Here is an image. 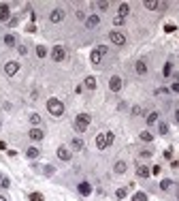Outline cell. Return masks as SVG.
Returning <instances> with one entry per match:
<instances>
[{"instance_id":"9","label":"cell","mask_w":179,"mask_h":201,"mask_svg":"<svg viewBox=\"0 0 179 201\" xmlns=\"http://www.w3.org/2000/svg\"><path fill=\"white\" fill-rule=\"evenodd\" d=\"M28 135H30V139H34V141H41V139L45 137V133H43V130L38 129V126H34V129H30V133H28Z\"/></svg>"},{"instance_id":"25","label":"cell","mask_w":179,"mask_h":201,"mask_svg":"<svg viewBox=\"0 0 179 201\" xmlns=\"http://www.w3.org/2000/svg\"><path fill=\"white\" fill-rule=\"evenodd\" d=\"M36 56H38V58H45V56H47V49L43 47V45H36Z\"/></svg>"},{"instance_id":"37","label":"cell","mask_w":179,"mask_h":201,"mask_svg":"<svg viewBox=\"0 0 179 201\" xmlns=\"http://www.w3.org/2000/svg\"><path fill=\"white\" fill-rule=\"evenodd\" d=\"M139 114H141V107L134 105V107H132V116H139Z\"/></svg>"},{"instance_id":"10","label":"cell","mask_w":179,"mask_h":201,"mask_svg":"<svg viewBox=\"0 0 179 201\" xmlns=\"http://www.w3.org/2000/svg\"><path fill=\"white\" fill-rule=\"evenodd\" d=\"M145 9H149V11H156V9H167V4H164V2H156V0H147V2H145Z\"/></svg>"},{"instance_id":"17","label":"cell","mask_w":179,"mask_h":201,"mask_svg":"<svg viewBox=\"0 0 179 201\" xmlns=\"http://www.w3.org/2000/svg\"><path fill=\"white\" fill-rule=\"evenodd\" d=\"M38 154H41V150H38L36 145H30V148L26 150V156H28V158H36Z\"/></svg>"},{"instance_id":"43","label":"cell","mask_w":179,"mask_h":201,"mask_svg":"<svg viewBox=\"0 0 179 201\" xmlns=\"http://www.w3.org/2000/svg\"><path fill=\"white\" fill-rule=\"evenodd\" d=\"M45 173H47V176H51V173H53V167L47 165V167H45Z\"/></svg>"},{"instance_id":"5","label":"cell","mask_w":179,"mask_h":201,"mask_svg":"<svg viewBox=\"0 0 179 201\" xmlns=\"http://www.w3.org/2000/svg\"><path fill=\"white\" fill-rule=\"evenodd\" d=\"M51 58L56 60V62H62V60L66 58V49L62 47V45H56V47L51 49Z\"/></svg>"},{"instance_id":"47","label":"cell","mask_w":179,"mask_h":201,"mask_svg":"<svg viewBox=\"0 0 179 201\" xmlns=\"http://www.w3.org/2000/svg\"><path fill=\"white\" fill-rule=\"evenodd\" d=\"M0 201H9V199H7V197H4V195H0Z\"/></svg>"},{"instance_id":"29","label":"cell","mask_w":179,"mask_h":201,"mask_svg":"<svg viewBox=\"0 0 179 201\" xmlns=\"http://www.w3.org/2000/svg\"><path fill=\"white\" fill-rule=\"evenodd\" d=\"M90 58H92V62H94V64H98V62H100V58H102V56H100V54H98V51H92V56H90Z\"/></svg>"},{"instance_id":"33","label":"cell","mask_w":179,"mask_h":201,"mask_svg":"<svg viewBox=\"0 0 179 201\" xmlns=\"http://www.w3.org/2000/svg\"><path fill=\"white\" fill-rule=\"evenodd\" d=\"M164 32H168V34L175 32V24H164Z\"/></svg>"},{"instance_id":"40","label":"cell","mask_w":179,"mask_h":201,"mask_svg":"<svg viewBox=\"0 0 179 201\" xmlns=\"http://www.w3.org/2000/svg\"><path fill=\"white\" fill-rule=\"evenodd\" d=\"M171 90H173V92H177V94H179V82H175V83H173V86H171Z\"/></svg>"},{"instance_id":"31","label":"cell","mask_w":179,"mask_h":201,"mask_svg":"<svg viewBox=\"0 0 179 201\" xmlns=\"http://www.w3.org/2000/svg\"><path fill=\"white\" fill-rule=\"evenodd\" d=\"M4 43L13 47V45H15V36H13V34H7V36H4Z\"/></svg>"},{"instance_id":"42","label":"cell","mask_w":179,"mask_h":201,"mask_svg":"<svg viewBox=\"0 0 179 201\" xmlns=\"http://www.w3.org/2000/svg\"><path fill=\"white\" fill-rule=\"evenodd\" d=\"M156 94H168V88H160V90H156Z\"/></svg>"},{"instance_id":"45","label":"cell","mask_w":179,"mask_h":201,"mask_svg":"<svg viewBox=\"0 0 179 201\" xmlns=\"http://www.w3.org/2000/svg\"><path fill=\"white\" fill-rule=\"evenodd\" d=\"M0 150H7V143L4 141H0Z\"/></svg>"},{"instance_id":"35","label":"cell","mask_w":179,"mask_h":201,"mask_svg":"<svg viewBox=\"0 0 179 201\" xmlns=\"http://www.w3.org/2000/svg\"><path fill=\"white\" fill-rule=\"evenodd\" d=\"M0 186H2V188H9V186H11V180H9V177H2V184H0Z\"/></svg>"},{"instance_id":"12","label":"cell","mask_w":179,"mask_h":201,"mask_svg":"<svg viewBox=\"0 0 179 201\" xmlns=\"http://www.w3.org/2000/svg\"><path fill=\"white\" fill-rule=\"evenodd\" d=\"M98 24H100V17H98V15H90V17L85 19V26H87L90 30H92V28H96Z\"/></svg>"},{"instance_id":"22","label":"cell","mask_w":179,"mask_h":201,"mask_svg":"<svg viewBox=\"0 0 179 201\" xmlns=\"http://www.w3.org/2000/svg\"><path fill=\"white\" fill-rule=\"evenodd\" d=\"M145 120H147V124H154L156 120H158V111H149V114L145 116Z\"/></svg>"},{"instance_id":"19","label":"cell","mask_w":179,"mask_h":201,"mask_svg":"<svg viewBox=\"0 0 179 201\" xmlns=\"http://www.w3.org/2000/svg\"><path fill=\"white\" fill-rule=\"evenodd\" d=\"M71 145H72V150H83V148H85V143L81 141V139H79V137H75V139H72V143H71Z\"/></svg>"},{"instance_id":"15","label":"cell","mask_w":179,"mask_h":201,"mask_svg":"<svg viewBox=\"0 0 179 201\" xmlns=\"http://www.w3.org/2000/svg\"><path fill=\"white\" fill-rule=\"evenodd\" d=\"M137 176H139V177H149V176H152V169L145 167V165H141L139 169H137Z\"/></svg>"},{"instance_id":"13","label":"cell","mask_w":179,"mask_h":201,"mask_svg":"<svg viewBox=\"0 0 179 201\" xmlns=\"http://www.w3.org/2000/svg\"><path fill=\"white\" fill-rule=\"evenodd\" d=\"M134 71L139 73V75H145V73H147V62H145V60H137V64H134Z\"/></svg>"},{"instance_id":"30","label":"cell","mask_w":179,"mask_h":201,"mask_svg":"<svg viewBox=\"0 0 179 201\" xmlns=\"http://www.w3.org/2000/svg\"><path fill=\"white\" fill-rule=\"evenodd\" d=\"M141 139H143V141H152V139H154V135H152V133H147V130H143V133H141Z\"/></svg>"},{"instance_id":"18","label":"cell","mask_w":179,"mask_h":201,"mask_svg":"<svg viewBox=\"0 0 179 201\" xmlns=\"http://www.w3.org/2000/svg\"><path fill=\"white\" fill-rule=\"evenodd\" d=\"M79 193H81L83 197H87V195L92 193V186H90L87 182H81V184H79Z\"/></svg>"},{"instance_id":"34","label":"cell","mask_w":179,"mask_h":201,"mask_svg":"<svg viewBox=\"0 0 179 201\" xmlns=\"http://www.w3.org/2000/svg\"><path fill=\"white\" fill-rule=\"evenodd\" d=\"M171 71H173V66H171V64H164V69H162L164 77H168V75H171Z\"/></svg>"},{"instance_id":"46","label":"cell","mask_w":179,"mask_h":201,"mask_svg":"<svg viewBox=\"0 0 179 201\" xmlns=\"http://www.w3.org/2000/svg\"><path fill=\"white\" fill-rule=\"evenodd\" d=\"M175 120H177V122H179V109H177V111H175Z\"/></svg>"},{"instance_id":"44","label":"cell","mask_w":179,"mask_h":201,"mask_svg":"<svg viewBox=\"0 0 179 201\" xmlns=\"http://www.w3.org/2000/svg\"><path fill=\"white\" fill-rule=\"evenodd\" d=\"M160 171H162V169H160V167H158V165H156L154 169H152V173H154V176H158V173H160Z\"/></svg>"},{"instance_id":"2","label":"cell","mask_w":179,"mask_h":201,"mask_svg":"<svg viewBox=\"0 0 179 201\" xmlns=\"http://www.w3.org/2000/svg\"><path fill=\"white\" fill-rule=\"evenodd\" d=\"M113 139H115L113 133H100V135L96 137V148H98V150H107L109 145L113 143Z\"/></svg>"},{"instance_id":"8","label":"cell","mask_w":179,"mask_h":201,"mask_svg":"<svg viewBox=\"0 0 179 201\" xmlns=\"http://www.w3.org/2000/svg\"><path fill=\"white\" fill-rule=\"evenodd\" d=\"M109 88H111V92H119V90H122V79H119L117 75H113V77L109 79Z\"/></svg>"},{"instance_id":"49","label":"cell","mask_w":179,"mask_h":201,"mask_svg":"<svg viewBox=\"0 0 179 201\" xmlns=\"http://www.w3.org/2000/svg\"><path fill=\"white\" fill-rule=\"evenodd\" d=\"M177 201H179V195H177Z\"/></svg>"},{"instance_id":"48","label":"cell","mask_w":179,"mask_h":201,"mask_svg":"<svg viewBox=\"0 0 179 201\" xmlns=\"http://www.w3.org/2000/svg\"><path fill=\"white\" fill-rule=\"evenodd\" d=\"M2 177H4V176H0V184H2Z\"/></svg>"},{"instance_id":"4","label":"cell","mask_w":179,"mask_h":201,"mask_svg":"<svg viewBox=\"0 0 179 201\" xmlns=\"http://www.w3.org/2000/svg\"><path fill=\"white\" fill-rule=\"evenodd\" d=\"M109 39H111L113 45H117V47L126 45V36H124V32H119V30H111V32H109Z\"/></svg>"},{"instance_id":"38","label":"cell","mask_w":179,"mask_h":201,"mask_svg":"<svg viewBox=\"0 0 179 201\" xmlns=\"http://www.w3.org/2000/svg\"><path fill=\"white\" fill-rule=\"evenodd\" d=\"M98 9H100V11H105V9H109V2H98Z\"/></svg>"},{"instance_id":"39","label":"cell","mask_w":179,"mask_h":201,"mask_svg":"<svg viewBox=\"0 0 179 201\" xmlns=\"http://www.w3.org/2000/svg\"><path fill=\"white\" fill-rule=\"evenodd\" d=\"M113 24H115V26H122V24H124V17H115V19H113Z\"/></svg>"},{"instance_id":"3","label":"cell","mask_w":179,"mask_h":201,"mask_svg":"<svg viewBox=\"0 0 179 201\" xmlns=\"http://www.w3.org/2000/svg\"><path fill=\"white\" fill-rule=\"evenodd\" d=\"M87 126H90V116L87 114H79L75 118V129H77V133H85Z\"/></svg>"},{"instance_id":"21","label":"cell","mask_w":179,"mask_h":201,"mask_svg":"<svg viewBox=\"0 0 179 201\" xmlns=\"http://www.w3.org/2000/svg\"><path fill=\"white\" fill-rule=\"evenodd\" d=\"M85 88H87V90H94V88H96V79L92 77V75L85 77Z\"/></svg>"},{"instance_id":"28","label":"cell","mask_w":179,"mask_h":201,"mask_svg":"<svg viewBox=\"0 0 179 201\" xmlns=\"http://www.w3.org/2000/svg\"><path fill=\"white\" fill-rule=\"evenodd\" d=\"M45 197L41 195V193H30V201H43Z\"/></svg>"},{"instance_id":"1","label":"cell","mask_w":179,"mask_h":201,"mask_svg":"<svg viewBox=\"0 0 179 201\" xmlns=\"http://www.w3.org/2000/svg\"><path fill=\"white\" fill-rule=\"evenodd\" d=\"M47 109H49V114H51L53 118L64 116V103H62L60 98H49V101H47Z\"/></svg>"},{"instance_id":"27","label":"cell","mask_w":179,"mask_h":201,"mask_svg":"<svg viewBox=\"0 0 179 201\" xmlns=\"http://www.w3.org/2000/svg\"><path fill=\"white\" fill-rule=\"evenodd\" d=\"M126 195H128V188H117V193H115V197H117V199H124Z\"/></svg>"},{"instance_id":"23","label":"cell","mask_w":179,"mask_h":201,"mask_svg":"<svg viewBox=\"0 0 179 201\" xmlns=\"http://www.w3.org/2000/svg\"><path fill=\"white\" fill-rule=\"evenodd\" d=\"M171 186H173V180H168V177H164V180L160 182V188H162V190H168Z\"/></svg>"},{"instance_id":"24","label":"cell","mask_w":179,"mask_h":201,"mask_svg":"<svg viewBox=\"0 0 179 201\" xmlns=\"http://www.w3.org/2000/svg\"><path fill=\"white\" fill-rule=\"evenodd\" d=\"M132 201H147V195L145 193H134L132 195Z\"/></svg>"},{"instance_id":"6","label":"cell","mask_w":179,"mask_h":201,"mask_svg":"<svg viewBox=\"0 0 179 201\" xmlns=\"http://www.w3.org/2000/svg\"><path fill=\"white\" fill-rule=\"evenodd\" d=\"M62 19H64V11H62V9H53L51 15H49V22H51V24H60Z\"/></svg>"},{"instance_id":"14","label":"cell","mask_w":179,"mask_h":201,"mask_svg":"<svg viewBox=\"0 0 179 201\" xmlns=\"http://www.w3.org/2000/svg\"><path fill=\"white\" fill-rule=\"evenodd\" d=\"M126 15H130V7L126 4V2H122L117 9V17H126Z\"/></svg>"},{"instance_id":"16","label":"cell","mask_w":179,"mask_h":201,"mask_svg":"<svg viewBox=\"0 0 179 201\" xmlns=\"http://www.w3.org/2000/svg\"><path fill=\"white\" fill-rule=\"evenodd\" d=\"M9 15H11L9 7H7V4H2V7H0V22H7V19H9Z\"/></svg>"},{"instance_id":"41","label":"cell","mask_w":179,"mask_h":201,"mask_svg":"<svg viewBox=\"0 0 179 201\" xmlns=\"http://www.w3.org/2000/svg\"><path fill=\"white\" fill-rule=\"evenodd\" d=\"M141 156H143V158H149V156H152V150H143Z\"/></svg>"},{"instance_id":"7","label":"cell","mask_w":179,"mask_h":201,"mask_svg":"<svg viewBox=\"0 0 179 201\" xmlns=\"http://www.w3.org/2000/svg\"><path fill=\"white\" fill-rule=\"evenodd\" d=\"M17 71H19V64H17L15 60H11V62H7V64H4V73H7L9 77H11V75H15Z\"/></svg>"},{"instance_id":"36","label":"cell","mask_w":179,"mask_h":201,"mask_svg":"<svg viewBox=\"0 0 179 201\" xmlns=\"http://www.w3.org/2000/svg\"><path fill=\"white\" fill-rule=\"evenodd\" d=\"M96 51H98L100 56H105V54H107V47H105V45H98V47H96Z\"/></svg>"},{"instance_id":"20","label":"cell","mask_w":179,"mask_h":201,"mask_svg":"<svg viewBox=\"0 0 179 201\" xmlns=\"http://www.w3.org/2000/svg\"><path fill=\"white\" fill-rule=\"evenodd\" d=\"M126 163H124V161H117V163H115V167H113V169H115V173H124V171H126Z\"/></svg>"},{"instance_id":"26","label":"cell","mask_w":179,"mask_h":201,"mask_svg":"<svg viewBox=\"0 0 179 201\" xmlns=\"http://www.w3.org/2000/svg\"><path fill=\"white\" fill-rule=\"evenodd\" d=\"M158 130H160V135H167V133H168V124H167V122H160V124H158Z\"/></svg>"},{"instance_id":"32","label":"cell","mask_w":179,"mask_h":201,"mask_svg":"<svg viewBox=\"0 0 179 201\" xmlns=\"http://www.w3.org/2000/svg\"><path fill=\"white\" fill-rule=\"evenodd\" d=\"M30 122H32V124H41V116H38V114H32V116H30Z\"/></svg>"},{"instance_id":"11","label":"cell","mask_w":179,"mask_h":201,"mask_svg":"<svg viewBox=\"0 0 179 201\" xmlns=\"http://www.w3.org/2000/svg\"><path fill=\"white\" fill-rule=\"evenodd\" d=\"M58 158L60 161H71V150L64 148V145H60L58 148Z\"/></svg>"}]
</instances>
